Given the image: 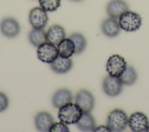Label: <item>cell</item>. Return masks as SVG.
Instances as JSON below:
<instances>
[{
    "instance_id": "obj_1",
    "label": "cell",
    "mask_w": 149,
    "mask_h": 132,
    "mask_svg": "<svg viewBox=\"0 0 149 132\" xmlns=\"http://www.w3.org/2000/svg\"><path fill=\"white\" fill-rule=\"evenodd\" d=\"M81 109L76 104L70 102L59 109L58 118L66 124H76L83 114Z\"/></svg>"
},
{
    "instance_id": "obj_2",
    "label": "cell",
    "mask_w": 149,
    "mask_h": 132,
    "mask_svg": "<svg viewBox=\"0 0 149 132\" xmlns=\"http://www.w3.org/2000/svg\"><path fill=\"white\" fill-rule=\"evenodd\" d=\"M128 123L126 113L122 109H116L108 115L107 126L111 131H121L124 130Z\"/></svg>"
},
{
    "instance_id": "obj_3",
    "label": "cell",
    "mask_w": 149,
    "mask_h": 132,
    "mask_svg": "<svg viewBox=\"0 0 149 132\" xmlns=\"http://www.w3.org/2000/svg\"><path fill=\"white\" fill-rule=\"evenodd\" d=\"M118 22L120 28L127 32H132L140 28L142 20L138 13L127 10L120 16Z\"/></svg>"
},
{
    "instance_id": "obj_4",
    "label": "cell",
    "mask_w": 149,
    "mask_h": 132,
    "mask_svg": "<svg viewBox=\"0 0 149 132\" xmlns=\"http://www.w3.org/2000/svg\"><path fill=\"white\" fill-rule=\"evenodd\" d=\"M125 59L118 54L111 56L107 62L106 70L108 74L113 77H119L126 67Z\"/></svg>"
},
{
    "instance_id": "obj_5",
    "label": "cell",
    "mask_w": 149,
    "mask_h": 132,
    "mask_svg": "<svg viewBox=\"0 0 149 132\" xmlns=\"http://www.w3.org/2000/svg\"><path fill=\"white\" fill-rule=\"evenodd\" d=\"M37 54L39 60L49 64L59 55L57 47L47 41L38 47Z\"/></svg>"
},
{
    "instance_id": "obj_6",
    "label": "cell",
    "mask_w": 149,
    "mask_h": 132,
    "mask_svg": "<svg viewBox=\"0 0 149 132\" xmlns=\"http://www.w3.org/2000/svg\"><path fill=\"white\" fill-rule=\"evenodd\" d=\"M21 27L18 21L13 17H5L0 23V31L6 37L12 38L20 33Z\"/></svg>"
},
{
    "instance_id": "obj_7",
    "label": "cell",
    "mask_w": 149,
    "mask_h": 132,
    "mask_svg": "<svg viewBox=\"0 0 149 132\" xmlns=\"http://www.w3.org/2000/svg\"><path fill=\"white\" fill-rule=\"evenodd\" d=\"M29 20L33 28H44L48 21L47 11L41 7H35L31 9L29 12Z\"/></svg>"
},
{
    "instance_id": "obj_8",
    "label": "cell",
    "mask_w": 149,
    "mask_h": 132,
    "mask_svg": "<svg viewBox=\"0 0 149 132\" xmlns=\"http://www.w3.org/2000/svg\"><path fill=\"white\" fill-rule=\"evenodd\" d=\"M75 103L83 112H90L94 106L95 99L93 95L87 90H81L75 97Z\"/></svg>"
},
{
    "instance_id": "obj_9",
    "label": "cell",
    "mask_w": 149,
    "mask_h": 132,
    "mask_svg": "<svg viewBox=\"0 0 149 132\" xmlns=\"http://www.w3.org/2000/svg\"><path fill=\"white\" fill-rule=\"evenodd\" d=\"M122 84L119 77L108 75L103 80L102 88L107 95L116 97L121 92Z\"/></svg>"
},
{
    "instance_id": "obj_10",
    "label": "cell",
    "mask_w": 149,
    "mask_h": 132,
    "mask_svg": "<svg viewBox=\"0 0 149 132\" xmlns=\"http://www.w3.org/2000/svg\"><path fill=\"white\" fill-rule=\"evenodd\" d=\"M128 123L130 129L134 132L146 131L149 126L148 117L140 112L132 113L128 119Z\"/></svg>"
},
{
    "instance_id": "obj_11",
    "label": "cell",
    "mask_w": 149,
    "mask_h": 132,
    "mask_svg": "<svg viewBox=\"0 0 149 132\" xmlns=\"http://www.w3.org/2000/svg\"><path fill=\"white\" fill-rule=\"evenodd\" d=\"M129 10L128 5L123 0H111L107 6V12L110 17L119 19L125 12Z\"/></svg>"
},
{
    "instance_id": "obj_12",
    "label": "cell",
    "mask_w": 149,
    "mask_h": 132,
    "mask_svg": "<svg viewBox=\"0 0 149 132\" xmlns=\"http://www.w3.org/2000/svg\"><path fill=\"white\" fill-rule=\"evenodd\" d=\"M34 122L36 127L38 131H49L50 127L54 123V119L50 113L41 111L36 115Z\"/></svg>"
},
{
    "instance_id": "obj_13",
    "label": "cell",
    "mask_w": 149,
    "mask_h": 132,
    "mask_svg": "<svg viewBox=\"0 0 149 132\" xmlns=\"http://www.w3.org/2000/svg\"><path fill=\"white\" fill-rule=\"evenodd\" d=\"M73 95L72 92L68 88H61L55 92L52 97V103L54 107L59 109L63 105L72 102Z\"/></svg>"
},
{
    "instance_id": "obj_14",
    "label": "cell",
    "mask_w": 149,
    "mask_h": 132,
    "mask_svg": "<svg viewBox=\"0 0 149 132\" xmlns=\"http://www.w3.org/2000/svg\"><path fill=\"white\" fill-rule=\"evenodd\" d=\"M66 37L64 28L59 24H54L46 32L47 41L57 45L59 42Z\"/></svg>"
},
{
    "instance_id": "obj_15",
    "label": "cell",
    "mask_w": 149,
    "mask_h": 132,
    "mask_svg": "<svg viewBox=\"0 0 149 132\" xmlns=\"http://www.w3.org/2000/svg\"><path fill=\"white\" fill-rule=\"evenodd\" d=\"M73 66V62L70 58H63L59 55L50 63L51 69L58 74H65L68 72Z\"/></svg>"
},
{
    "instance_id": "obj_16",
    "label": "cell",
    "mask_w": 149,
    "mask_h": 132,
    "mask_svg": "<svg viewBox=\"0 0 149 132\" xmlns=\"http://www.w3.org/2000/svg\"><path fill=\"white\" fill-rule=\"evenodd\" d=\"M101 30L105 35L112 38L119 34L120 27L117 19L109 17L104 20L102 23Z\"/></svg>"
},
{
    "instance_id": "obj_17",
    "label": "cell",
    "mask_w": 149,
    "mask_h": 132,
    "mask_svg": "<svg viewBox=\"0 0 149 132\" xmlns=\"http://www.w3.org/2000/svg\"><path fill=\"white\" fill-rule=\"evenodd\" d=\"M77 127L83 131H94L95 121L90 112H83L80 120L76 123Z\"/></svg>"
},
{
    "instance_id": "obj_18",
    "label": "cell",
    "mask_w": 149,
    "mask_h": 132,
    "mask_svg": "<svg viewBox=\"0 0 149 132\" xmlns=\"http://www.w3.org/2000/svg\"><path fill=\"white\" fill-rule=\"evenodd\" d=\"M58 54L63 58H70L75 51V47L73 41L68 38H65L57 45Z\"/></svg>"
},
{
    "instance_id": "obj_19",
    "label": "cell",
    "mask_w": 149,
    "mask_h": 132,
    "mask_svg": "<svg viewBox=\"0 0 149 132\" xmlns=\"http://www.w3.org/2000/svg\"><path fill=\"white\" fill-rule=\"evenodd\" d=\"M28 38L30 42L36 47L47 42L46 32L43 28H33L29 34Z\"/></svg>"
},
{
    "instance_id": "obj_20",
    "label": "cell",
    "mask_w": 149,
    "mask_h": 132,
    "mask_svg": "<svg viewBox=\"0 0 149 132\" xmlns=\"http://www.w3.org/2000/svg\"><path fill=\"white\" fill-rule=\"evenodd\" d=\"M75 47L74 54L78 55L83 52L87 45V40L85 37L80 33H74L69 36Z\"/></svg>"
},
{
    "instance_id": "obj_21",
    "label": "cell",
    "mask_w": 149,
    "mask_h": 132,
    "mask_svg": "<svg viewBox=\"0 0 149 132\" xmlns=\"http://www.w3.org/2000/svg\"><path fill=\"white\" fill-rule=\"evenodd\" d=\"M119 77L123 84L129 85L135 83L137 75L136 70L132 66H126L125 70Z\"/></svg>"
},
{
    "instance_id": "obj_22",
    "label": "cell",
    "mask_w": 149,
    "mask_h": 132,
    "mask_svg": "<svg viewBox=\"0 0 149 132\" xmlns=\"http://www.w3.org/2000/svg\"><path fill=\"white\" fill-rule=\"evenodd\" d=\"M40 7L47 12H54L61 6V0H38Z\"/></svg>"
},
{
    "instance_id": "obj_23",
    "label": "cell",
    "mask_w": 149,
    "mask_h": 132,
    "mask_svg": "<svg viewBox=\"0 0 149 132\" xmlns=\"http://www.w3.org/2000/svg\"><path fill=\"white\" fill-rule=\"evenodd\" d=\"M49 132H69V129L66 124L62 122H55L52 124L49 129Z\"/></svg>"
},
{
    "instance_id": "obj_24",
    "label": "cell",
    "mask_w": 149,
    "mask_h": 132,
    "mask_svg": "<svg viewBox=\"0 0 149 132\" xmlns=\"http://www.w3.org/2000/svg\"><path fill=\"white\" fill-rule=\"evenodd\" d=\"M9 99L7 95L3 92L0 91V112L5 111L9 106Z\"/></svg>"
},
{
    "instance_id": "obj_25",
    "label": "cell",
    "mask_w": 149,
    "mask_h": 132,
    "mask_svg": "<svg viewBox=\"0 0 149 132\" xmlns=\"http://www.w3.org/2000/svg\"><path fill=\"white\" fill-rule=\"evenodd\" d=\"M94 131H99V132H102V131H106V132H109L111 131L109 128L108 127V126H104V125H101L98 126L97 127H95V129L94 130Z\"/></svg>"
},
{
    "instance_id": "obj_26",
    "label": "cell",
    "mask_w": 149,
    "mask_h": 132,
    "mask_svg": "<svg viewBox=\"0 0 149 132\" xmlns=\"http://www.w3.org/2000/svg\"><path fill=\"white\" fill-rule=\"evenodd\" d=\"M70 1H74V2H80V1H81L83 0H70Z\"/></svg>"
},
{
    "instance_id": "obj_27",
    "label": "cell",
    "mask_w": 149,
    "mask_h": 132,
    "mask_svg": "<svg viewBox=\"0 0 149 132\" xmlns=\"http://www.w3.org/2000/svg\"><path fill=\"white\" fill-rule=\"evenodd\" d=\"M146 131H147V132H149V126H148V128H147V129Z\"/></svg>"
}]
</instances>
